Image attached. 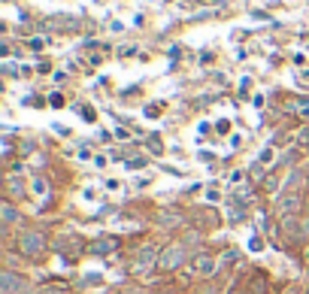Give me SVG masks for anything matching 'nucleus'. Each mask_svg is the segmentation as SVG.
<instances>
[{"mask_svg":"<svg viewBox=\"0 0 309 294\" xmlns=\"http://www.w3.org/2000/svg\"><path fill=\"white\" fill-rule=\"evenodd\" d=\"M0 213H3V222H6V225H15V222H18V209H15V206H12L9 200H3Z\"/></svg>","mask_w":309,"mask_h":294,"instance_id":"423d86ee","label":"nucleus"},{"mask_svg":"<svg viewBox=\"0 0 309 294\" xmlns=\"http://www.w3.org/2000/svg\"><path fill=\"white\" fill-rule=\"evenodd\" d=\"M158 261H161V258H158V249H155V246L143 249V252H140V261H137V273H143V270H152Z\"/></svg>","mask_w":309,"mask_h":294,"instance_id":"39448f33","label":"nucleus"},{"mask_svg":"<svg viewBox=\"0 0 309 294\" xmlns=\"http://www.w3.org/2000/svg\"><path fill=\"white\" fill-rule=\"evenodd\" d=\"M33 194H39V197H46V194H49V185H46V179H33Z\"/></svg>","mask_w":309,"mask_h":294,"instance_id":"6e6552de","label":"nucleus"},{"mask_svg":"<svg viewBox=\"0 0 309 294\" xmlns=\"http://www.w3.org/2000/svg\"><path fill=\"white\" fill-rule=\"evenodd\" d=\"M27 291V282L15 273H0V294H24Z\"/></svg>","mask_w":309,"mask_h":294,"instance_id":"7ed1b4c3","label":"nucleus"},{"mask_svg":"<svg viewBox=\"0 0 309 294\" xmlns=\"http://www.w3.org/2000/svg\"><path fill=\"white\" fill-rule=\"evenodd\" d=\"M218 197H222V191H218V188H215V185H212V188H209V191H206V200H218Z\"/></svg>","mask_w":309,"mask_h":294,"instance_id":"f8f14e48","label":"nucleus"},{"mask_svg":"<svg viewBox=\"0 0 309 294\" xmlns=\"http://www.w3.org/2000/svg\"><path fill=\"white\" fill-rule=\"evenodd\" d=\"M158 222H161V225H179V216H176V213H164Z\"/></svg>","mask_w":309,"mask_h":294,"instance_id":"1a4fd4ad","label":"nucleus"},{"mask_svg":"<svg viewBox=\"0 0 309 294\" xmlns=\"http://www.w3.org/2000/svg\"><path fill=\"white\" fill-rule=\"evenodd\" d=\"M237 258H240V252H237V249H228V252L218 258V267H228V264H234Z\"/></svg>","mask_w":309,"mask_h":294,"instance_id":"0eeeda50","label":"nucleus"},{"mask_svg":"<svg viewBox=\"0 0 309 294\" xmlns=\"http://www.w3.org/2000/svg\"><path fill=\"white\" fill-rule=\"evenodd\" d=\"M182 261H185V246L173 243V246H167V249L161 252V261H158V267H161V270H176Z\"/></svg>","mask_w":309,"mask_h":294,"instance_id":"f257e3e1","label":"nucleus"},{"mask_svg":"<svg viewBox=\"0 0 309 294\" xmlns=\"http://www.w3.org/2000/svg\"><path fill=\"white\" fill-rule=\"evenodd\" d=\"M149 149H152V152H155V155H161V143H158V140H155V137H152V140H149Z\"/></svg>","mask_w":309,"mask_h":294,"instance_id":"ddd939ff","label":"nucleus"},{"mask_svg":"<svg viewBox=\"0 0 309 294\" xmlns=\"http://www.w3.org/2000/svg\"><path fill=\"white\" fill-rule=\"evenodd\" d=\"M9 188H12V194H24V185H21V179H9Z\"/></svg>","mask_w":309,"mask_h":294,"instance_id":"9b49d317","label":"nucleus"},{"mask_svg":"<svg viewBox=\"0 0 309 294\" xmlns=\"http://www.w3.org/2000/svg\"><path fill=\"white\" fill-rule=\"evenodd\" d=\"M115 249V240H103V243H94V252H109Z\"/></svg>","mask_w":309,"mask_h":294,"instance_id":"9d476101","label":"nucleus"},{"mask_svg":"<svg viewBox=\"0 0 309 294\" xmlns=\"http://www.w3.org/2000/svg\"><path fill=\"white\" fill-rule=\"evenodd\" d=\"M18 249H21L24 255H42V249H46V240H42L36 231H24V234L18 237Z\"/></svg>","mask_w":309,"mask_h":294,"instance_id":"f03ea898","label":"nucleus"},{"mask_svg":"<svg viewBox=\"0 0 309 294\" xmlns=\"http://www.w3.org/2000/svg\"><path fill=\"white\" fill-rule=\"evenodd\" d=\"M191 270H194L197 276H212V273L218 270V258H209V255H200V258H194V264H191Z\"/></svg>","mask_w":309,"mask_h":294,"instance_id":"20e7f679","label":"nucleus"}]
</instances>
